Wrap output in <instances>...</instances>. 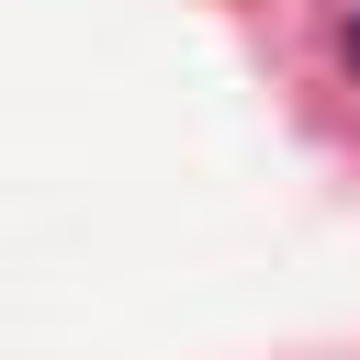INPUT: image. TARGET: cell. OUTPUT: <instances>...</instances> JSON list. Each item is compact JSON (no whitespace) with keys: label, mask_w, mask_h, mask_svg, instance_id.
<instances>
[{"label":"cell","mask_w":360,"mask_h":360,"mask_svg":"<svg viewBox=\"0 0 360 360\" xmlns=\"http://www.w3.org/2000/svg\"><path fill=\"white\" fill-rule=\"evenodd\" d=\"M349 68H360V22H349Z\"/></svg>","instance_id":"1"}]
</instances>
